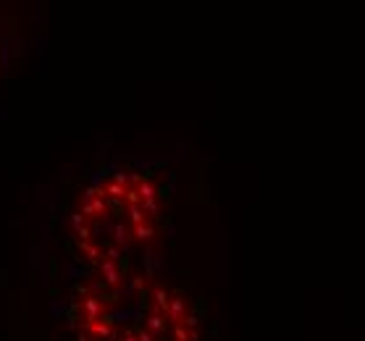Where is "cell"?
I'll return each instance as SVG.
<instances>
[{
	"mask_svg": "<svg viewBox=\"0 0 365 341\" xmlns=\"http://www.w3.org/2000/svg\"><path fill=\"white\" fill-rule=\"evenodd\" d=\"M163 189L132 168L100 174L71 210V250L79 273L148 271L163 231Z\"/></svg>",
	"mask_w": 365,
	"mask_h": 341,
	"instance_id": "2",
	"label": "cell"
},
{
	"mask_svg": "<svg viewBox=\"0 0 365 341\" xmlns=\"http://www.w3.org/2000/svg\"><path fill=\"white\" fill-rule=\"evenodd\" d=\"M61 313L74 341H200L202 331L195 300L153 268L79 273Z\"/></svg>",
	"mask_w": 365,
	"mask_h": 341,
	"instance_id": "1",
	"label": "cell"
}]
</instances>
